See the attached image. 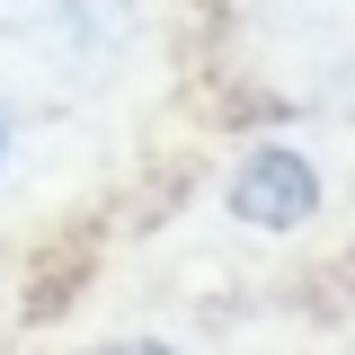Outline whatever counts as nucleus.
<instances>
[{"instance_id":"f03ea898","label":"nucleus","mask_w":355,"mask_h":355,"mask_svg":"<svg viewBox=\"0 0 355 355\" xmlns=\"http://www.w3.org/2000/svg\"><path fill=\"white\" fill-rule=\"evenodd\" d=\"M98 355H178V347H151V338H125V347H98Z\"/></svg>"},{"instance_id":"f257e3e1","label":"nucleus","mask_w":355,"mask_h":355,"mask_svg":"<svg viewBox=\"0 0 355 355\" xmlns=\"http://www.w3.org/2000/svg\"><path fill=\"white\" fill-rule=\"evenodd\" d=\"M231 214L249 231H302L320 214V160H302L293 142H249L231 169Z\"/></svg>"},{"instance_id":"7ed1b4c3","label":"nucleus","mask_w":355,"mask_h":355,"mask_svg":"<svg viewBox=\"0 0 355 355\" xmlns=\"http://www.w3.org/2000/svg\"><path fill=\"white\" fill-rule=\"evenodd\" d=\"M0 160H9V116H0Z\"/></svg>"}]
</instances>
